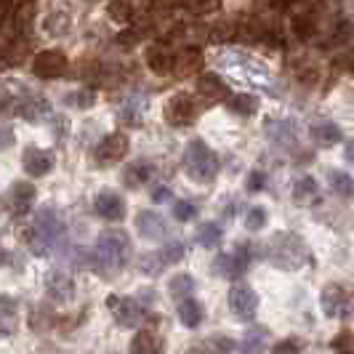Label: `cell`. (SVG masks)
Listing matches in <instances>:
<instances>
[{"label": "cell", "instance_id": "1", "mask_svg": "<svg viewBox=\"0 0 354 354\" xmlns=\"http://www.w3.org/2000/svg\"><path fill=\"white\" fill-rule=\"evenodd\" d=\"M131 256V240L128 234L120 230H109L102 232L96 245H93V269L102 274V277H115L120 269L125 266Z\"/></svg>", "mask_w": 354, "mask_h": 354}, {"label": "cell", "instance_id": "2", "mask_svg": "<svg viewBox=\"0 0 354 354\" xmlns=\"http://www.w3.org/2000/svg\"><path fill=\"white\" fill-rule=\"evenodd\" d=\"M27 245L32 253L37 256H46L53 245H59L62 243V237H64V227H62V221L56 218V213L51 208H43V211L37 213L35 224L27 230Z\"/></svg>", "mask_w": 354, "mask_h": 354}, {"label": "cell", "instance_id": "3", "mask_svg": "<svg viewBox=\"0 0 354 354\" xmlns=\"http://www.w3.org/2000/svg\"><path fill=\"white\" fill-rule=\"evenodd\" d=\"M218 155L213 152L211 147L205 142H195L187 144V149H184V168H187V174L192 181H200V184H205V181H213L216 174H218Z\"/></svg>", "mask_w": 354, "mask_h": 354}, {"label": "cell", "instance_id": "4", "mask_svg": "<svg viewBox=\"0 0 354 354\" xmlns=\"http://www.w3.org/2000/svg\"><path fill=\"white\" fill-rule=\"evenodd\" d=\"M269 259L280 269H299L306 261V245H304V240L299 234L280 232L269 243Z\"/></svg>", "mask_w": 354, "mask_h": 354}, {"label": "cell", "instance_id": "5", "mask_svg": "<svg viewBox=\"0 0 354 354\" xmlns=\"http://www.w3.org/2000/svg\"><path fill=\"white\" fill-rule=\"evenodd\" d=\"M67 70H70V59H67V53L59 51V48L40 51L32 59V72H35V77H43V80H56Z\"/></svg>", "mask_w": 354, "mask_h": 354}, {"label": "cell", "instance_id": "6", "mask_svg": "<svg viewBox=\"0 0 354 354\" xmlns=\"http://www.w3.org/2000/svg\"><path fill=\"white\" fill-rule=\"evenodd\" d=\"M128 147H131L128 136L120 133V131H115V133H109V136H104V139L99 142V147L93 149V160H96V165H102V168L115 165V162H120V160L128 155Z\"/></svg>", "mask_w": 354, "mask_h": 354}, {"label": "cell", "instance_id": "7", "mask_svg": "<svg viewBox=\"0 0 354 354\" xmlns=\"http://www.w3.org/2000/svg\"><path fill=\"white\" fill-rule=\"evenodd\" d=\"M250 259H253V250L248 248V243H243L240 248L234 250V253H227V256H218L216 261H213V269H216V274H221V277H240L245 269H248Z\"/></svg>", "mask_w": 354, "mask_h": 354}, {"label": "cell", "instance_id": "8", "mask_svg": "<svg viewBox=\"0 0 354 354\" xmlns=\"http://www.w3.org/2000/svg\"><path fill=\"white\" fill-rule=\"evenodd\" d=\"M322 309L328 317H349L352 315V296L344 285H325L322 290Z\"/></svg>", "mask_w": 354, "mask_h": 354}, {"label": "cell", "instance_id": "9", "mask_svg": "<svg viewBox=\"0 0 354 354\" xmlns=\"http://www.w3.org/2000/svg\"><path fill=\"white\" fill-rule=\"evenodd\" d=\"M181 256H184V245H181V243H171V245L160 248L158 253H147L142 259V264H139V269H142L144 274H152V277H155L165 266L181 261Z\"/></svg>", "mask_w": 354, "mask_h": 354}, {"label": "cell", "instance_id": "10", "mask_svg": "<svg viewBox=\"0 0 354 354\" xmlns=\"http://www.w3.org/2000/svg\"><path fill=\"white\" fill-rule=\"evenodd\" d=\"M162 115H165V120L171 125H176V128H184V125H192L197 118V109H195V102L187 96V93H176L174 99H168V104L162 109Z\"/></svg>", "mask_w": 354, "mask_h": 354}, {"label": "cell", "instance_id": "11", "mask_svg": "<svg viewBox=\"0 0 354 354\" xmlns=\"http://www.w3.org/2000/svg\"><path fill=\"white\" fill-rule=\"evenodd\" d=\"M162 349H165V336H162V330L158 328L155 319L147 328H142L133 338V344H131L133 354H162Z\"/></svg>", "mask_w": 354, "mask_h": 354}, {"label": "cell", "instance_id": "12", "mask_svg": "<svg viewBox=\"0 0 354 354\" xmlns=\"http://www.w3.org/2000/svg\"><path fill=\"white\" fill-rule=\"evenodd\" d=\"M6 208L14 213V216H24V213L32 208L35 203V187L30 181H17L8 192H6Z\"/></svg>", "mask_w": 354, "mask_h": 354}, {"label": "cell", "instance_id": "13", "mask_svg": "<svg viewBox=\"0 0 354 354\" xmlns=\"http://www.w3.org/2000/svg\"><path fill=\"white\" fill-rule=\"evenodd\" d=\"M230 306L237 319H253L256 317V306H259V296L248 285H237L230 293Z\"/></svg>", "mask_w": 354, "mask_h": 354}, {"label": "cell", "instance_id": "14", "mask_svg": "<svg viewBox=\"0 0 354 354\" xmlns=\"http://www.w3.org/2000/svg\"><path fill=\"white\" fill-rule=\"evenodd\" d=\"M46 293L48 299L56 304H67L75 293V285H72V277L62 269H51L48 277H46Z\"/></svg>", "mask_w": 354, "mask_h": 354}, {"label": "cell", "instance_id": "15", "mask_svg": "<svg viewBox=\"0 0 354 354\" xmlns=\"http://www.w3.org/2000/svg\"><path fill=\"white\" fill-rule=\"evenodd\" d=\"M21 165L30 176H46L53 168V152L51 149H40V147H27Z\"/></svg>", "mask_w": 354, "mask_h": 354}, {"label": "cell", "instance_id": "16", "mask_svg": "<svg viewBox=\"0 0 354 354\" xmlns=\"http://www.w3.org/2000/svg\"><path fill=\"white\" fill-rule=\"evenodd\" d=\"M109 304V309H112V315L115 319L120 322V325H136L139 319H142V309H139V304L133 301V299H123V296H109L106 299Z\"/></svg>", "mask_w": 354, "mask_h": 354}, {"label": "cell", "instance_id": "17", "mask_svg": "<svg viewBox=\"0 0 354 354\" xmlns=\"http://www.w3.org/2000/svg\"><path fill=\"white\" fill-rule=\"evenodd\" d=\"M136 230L142 237L147 240H162L165 234H168V224H165V218L158 216L155 211H142L136 216Z\"/></svg>", "mask_w": 354, "mask_h": 354}, {"label": "cell", "instance_id": "18", "mask_svg": "<svg viewBox=\"0 0 354 354\" xmlns=\"http://www.w3.org/2000/svg\"><path fill=\"white\" fill-rule=\"evenodd\" d=\"M203 67V51L197 46H187L178 53H174V72L178 77H187V75H195Z\"/></svg>", "mask_w": 354, "mask_h": 354}, {"label": "cell", "instance_id": "19", "mask_svg": "<svg viewBox=\"0 0 354 354\" xmlns=\"http://www.w3.org/2000/svg\"><path fill=\"white\" fill-rule=\"evenodd\" d=\"M51 112V104L40 96H24L21 102H17V115L21 120H30V123H37V120H46Z\"/></svg>", "mask_w": 354, "mask_h": 354}, {"label": "cell", "instance_id": "20", "mask_svg": "<svg viewBox=\"0 0 354 354\" xmlns=\"http://www.w3.org/2000/svg\"><path fill=\"white\" fill-rule=\"evenodd\" d=\"M93 208H96V213H99V216H104L106 221H120V218L125 216L123 197H118L115 192H102V195L96 197Z\"/></svg>", "mask_w": 354, "mask_h": 354}, {"label": "cell", "instance_id": "21", "mask_svg": "<svg viewBox=\"0 0 354 354\" xmlns=\"http://www.w3.org/2000/svg\"><path fill=\"white\" fill-rule=\"evenodd\" d=\"M197 91H200V96H205V99H211V102H221V99H227V96H230L227 83H224L216 72H205V75H200V80H197Z\"/></svg>", "mask_w": 354, "mask_h": 354}, {"label": "cell", "instance_id": "22", "mask_svg": "<svg viewBox=\"0 0 354 354\" xmlns=\"http://www.w3.org/2000/svg\"><path fill=\"white\" fill-rule=\"evenodd\" d=\"M155 174V168L149 165V162H144V160H136V162H131V165H125L123 171V184L128 189H139L144 187L149 178Z\"/></svg>", "mask_w": 354, "mask_h": 354}, {"label": "cell", "instance_id": "23", "mask_svg": "<svg viewBox=\"0 0 354 354\" xmlns=\"http://www.w3.org/2000/svg\"><path fill=\"white\" fill-rule=\"evenodd\" d=\"M147 67L155 75H168L174 72V53L168 51L165 46H152L147 48Z\"/></svg>", "mask_w": 354, "mask_h": 354}, {"label": "cell", "instance_id": "24", "mask_svg": "<svg viewBox=\"0 0 354 354\" xmlns=\"http://www.w3.org/2000/svg\"><path fill=\"white\" fill-rule=\"evenodd\" d=\"M312 139L317 147H333L344 139V133H341V128L336 123H330V120H319V123L312 125Z\"/></svg>", "mask_w": 354, "mask_h": 354}, {"label": "cell", "instance_id": "25", "mask_svg": "<svg viewBox=\"0 0 354 354\" xmlns=\"http://www.w3.org/2000/svg\"><path fill=\"white\" fill-rule=\"evenodd\" d=\"M319 189H317V181L312 176H301L296 178V184H293V203H299V205H312L315 200H317Z\"/></svg>", "mask_w": 354, "mask_h": 354}, {"label": "cell", "instance_id": "26", "mask_svg": "<svg viewBox=\"0 0 354 354\" xmlns=\"http://www.w3.org/2000/svg\"><path fill=\"white\" fill-rule=\"evenodd\" d=\"M227 106H230V112L234 115H240V118H248L256 112V106H259V99L256 96H250V93H234L227 99Z\"/></svg>", "mask_w": 354, "mask_h": 354}, {"label": "cell", "instance_id": "27", "mask_svg": "<svg viewBox=\"0 0 354 354\" xmlns=\"http://www.w3.org/2000/svg\"><path fill=\"white\" fill-rule=\"evenodd\" d=\"M178 317L184 325H189V328H197L200 322H203V306L192 299H184V301L178 304Z\"/></svg>", "mask_w": 354, "mask_h": 354}, {"label": "cell", "instance_id": "28", "mask_svg": "<svg viewBox=\"0 0 354 354\" xmlns=\"http://www.w3.org/2000/svg\"><path fill=\"white\" fill-rule=\"evenodd\" d=\"M230 352H232V341H227V338H208V341L192 346L187 354H230Z\"/></svg>", "mask_w": 354, "mask_h": 354}, {"label": "cell", "instance_id": "29", "mask_svg": "<svg viewBox=\"0 0 354 354\" xmlns=\"http://www.w3.org/2000/svg\"><path fill=\"white\" fill-rule=\"evenodd\" d=\"M315 32H317V27H315L312 14H296L293 17V35L299 40H309V37H315Z\"/></svg>", "mask_w": 354, "mask_h": 354}, {"label": "cell", "instance_id": "30", "mask_svg": "<svg viewBox=\"0 0 354 354\" xmlns=\"http://www.w3.org/2000/svg\"><path fill=\"white\" fill-rule=\"evenodd\" d=\"M266 344V330L264 328H253L248 336L243 338V354H261Z\"/></svg>", "mask_w": 354, "mask_h": 354}, {"label": "cell", "instance_id": "31", "mask_svg": "<svg viewBox=\"0 0 354 354\" xmlns=\"http://www.w3.org/2000/svg\"><path fill=\"white\" fill-rule=\"evenodd\" d=\"M197 243H200L203 248H216V245L221 243V227H218V224H203V227L197 230Z\"/></svg>", "mask_w": 354, "mask_h": 354}, {"label": "cell", "instance_id": "32", "mask_svg": "<svg viewBox=\"0 0 354 354\" xmlns=\"http://www.w3.org/2000/svg\"><path fill=\"white\" fill-rule=\"evenodd\" d=\"M35 0H21L17 6V14H14V21H17V30H27L35 19Z\"/></svg>", "mask_w": 354, "mask_h": 354}, {"label": "cell", "instance_id": "33", "mask_svg": "<svg viewBox=\"0 0 354 354\" xmlns=\"http://www.w3.org/2000/svg\"><path fill=\"white\" fill-rule=\"evenodd\" d=\"M106 14H109V19L120 21V24H128V21L133 19V6L125 3V0H112V3L106 6Z\"/></svg>", "mask_w": 354, "mask_h": 354}, {"label": "cell", "instance_id": "34", "mask_svg": "<svg viewBox=\"0 0 354 354\" xmlns=\"http://www.w3.org/2000/svg\"><path fill=\"white\" fill-rule=\"evenodd\" d=\"M330 187H333V192L338 197H344V200H349L352 197V176L349 174H330Z\"/></svg>", "mask_w": 354, "mask_h": 354}, {"label": "cell", "instance_id": "35", "mask_svg": "<svg viewBox=\"0 0 354 354\" xmlns=\"http://www.w3.org/2000/svg\"><path fill=\"white\" fill-rule=\"evenodd\" d=\"M269 136L280 144H290L293 142V125L290 123H269Z\"/></svg>", "mask_w": 354, "mask_h": 354}, {"label": "cell", "instance_id": "36", "mask_svg": "<svg viewBox=\"0 0 354 354\" xmlns=\"http://www.w3.org/2000/svg\"><path fill=\"white\" fill-rule=\"evenodd\" d=\"M192 288H195V280L189 277V274H178L171 280V293L176 296V299H184V296H189L192 293Z\"/></svg>", "mask_w": 354, "mask_h": 354}, {"label": "cell", "instance_id": "37", "mask_svg": "<svg viewBox=\"0 0 354 354\" xmlns=\"http://www.w3.org/2000/svg\"><path fill=\"white\" fill-rule=\"evenodd\" d=\"M187 6H189V11H192V14H197V17H205V14L218 11L221 0H187Z\"/></svg>", "mask_w": 354, "mask_h": 354}, {"label": "cell", "instance_id": "38", "mask_svg": "<svg viewBox=\"0 0 354 354\" xmlns=\"http://www.w3.org/2000/svg\"><path fill=\"white\" fill-rule=\"evenodd\" d=\"M264 224H266V211H264V208H250L248 218H245V227H248L250 232H259Z\"/></svg>", "mask_w": 354, "mask_h": 354}, {"label": "cell", "instance_id": "39", "mask_svg": "<svg viewBox=\"0 0 354 354\" xmlns=\"http://www.w3.org/2000/svg\"><path fill=\"white\" fill-rule=\"evenodd\" d=\"M333 349L338 354H352V330H341L336 338H333Z\"/></svg>", "mask_w": 354, "mask_h": 354}, {"label": "cell", "instance_id": "40", "mask_svg": "<svg viewBox=\"0 0 354 354\" xmlns=\"http://www.w3.org/2000/svg\"><path fill=\"white\" fill-rule=\"evenodd\" d=\"M174 216H176L178 221H189V218H195V216H197V208L192 205V203L181 200V203H176V205H174Z\"/></svg>", "mask_w": 354, "mask_h": 354}, {"label": "cell", "instance_id": "41", "mask_svg": "<svg viewBox=\"0 0 354 354\" xmlns=\"http://www.w3.org/2000/svg\"><path fill=\"white\" fill-rule=\"evenodd\" d=\"M139 32H136V30H128V27H125L123 32H120V35H118V43H120V46H125V48H128V46H136V43H139Z\"/></svg>", "mask_w": 354, "mask_h": 354}, {"label": "cell", "instance_id": "42", "mask_svg": "<svg viewBox=\"0 0 354 354\" xmlns=\"http://www.w3.org/2000/svg\"><path fill=\"white\" fill-rule=\"evenodd\" d=\"M14 142H17L14 131H11L8 125H0V149H8V147H14Z\"/></svg>", "mask_w": 354, "mask_h": 354}, {"label": "cell", "instance_id": "43", "mask_svg": "<svg viewBox=\"0 0 354 354\" xmlns=\"http://www.w3.org/2000/svg\"><path fill=\"white\" fill-rule=\"evenodd\" d=\"M272 354H299V344L296 341H280V344H274Z\"/></svg>", "mask_w": 354, "mask_h": 354}, {"label": "cell", "instance_id": "44", "mask_svg": "<svg viewBox=\"0 0 354 354\" xmlns=\"http://www.w3.org/2000/svg\"><path fill=\"white\" fill-rule=\"evenodd\" d=\"M96 102V96H93V91L91 88H80L77 91V96H75V104L77 106H91Z\"/></svg>", "mask_w": 354, "mask_h": 354}, {"label": "cell", "instance_id": "45", "mask_svg": "<svg viewBox=\"0 0 354 354\" xmlns=\"http://www.w3.org/2000/svg\"><path fill=\"white\" fill-rule=\"evenodd\" d=\"M245 187H248V192H259L261 187H264V174H259V171H253L245 181Z\"/></svg>", "mask_w": 354, "mask_h": 354}, {"label": "cell", "instance_id": "46", "mask_svg": "<svg viewBox=\"0 0 354 354\" xmlns=\"http://www.w3.org/2000/svg\"><path fill=\"white\" fill-rule=\"evenodd\" d=\"M11 102H14V99H11V91L6 88V86H0V112H3L6 106H11Z\"/></svg>", "mask_w": 354, "mask_h": 354}, {"label": "cell", "instance_id": "47", "mask_svg": "<svg viewBox=\"0 0 354 354\" xmlns=\"http://www.w3.org/2000/svg\"><path fill=\"white\" fill-rule=\"evenodd\" d=\"M171 197V189H158L155 192V203H162V200H168Z\"/></svg>", "mask_w": 354, "mask_h": 354}, {"label": "cell", "instance_id": "48", "mask_svg": "<svg viewBox=\"0 0 354 354\" xmlns=\"http://www.w3.org/2000/svg\"><path fill=\"white\" fill-rule=\"evenodd\" d=\"M6 261H8V253L0 248V264H6Z\"/></svg>", "mask_w": 354, "mask_h": 354}]
</instances>
